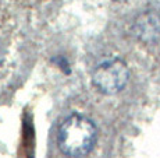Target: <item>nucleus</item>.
Returning <instances> with one entry per match:
<instances>
[{"mask_svg": "<svg viewBox=\"0 0 160 158\" xmlns=\"http://www.w3.org/2000/svg\"><path fill=\"white\" fill-rule=\"evenodd\" d=\"M98 140V129L88 117L74 113L58 128L57 143L63 154L71 158H82L93 150Z\"/></svg>", "mask_w": 160, "mask_h": 158, "instance_id": "obj_1", "label": "nucleus"}, {"mask_svg": "<svg viewBox=\"0 0 160 158\" xmlns=\"http://www.w3.org/2000/svg\"><path fill=\"white\" fill-rule=\"evenodd\" d=\"M130 72L124 60L110 59L95 69L92 74V83L100 92L106 95H113L120 92L128 83Z\"/></svg>", "mask_w": 160, "mask_h": 158, "instance_id": "obj_2", "label": "nucleus"}, {"mask_svg": "<svg viewBox=\"0 0 160 158\" xmlns=\"http://www.w3.org/2000/svg\"><path fill=\"white\" fill-rule=\"evenodd\" d=\"M135 35L143 42H156L160 38V17L155 13H145L134 25Z\"/></svg>", "mask_w": 160, "mask_h": 158, "instance_id": "obj_3", "label": "nucleus"}, {"mask_svg": "<svg viewBox=\"0 0 160 158\" xmlns=\"http://www.w3.org/2000/svg\"><path fill=\"white\" fill-rule=\"evenodd\" d=\"M3 60H4V51H3V48H2V45H0V66H2V63H3Z\"/></svg>", "mask_w": 160, "mask_h": 158, "instance_id": "obj_4", "label": "nucleus"}]
</instances>
